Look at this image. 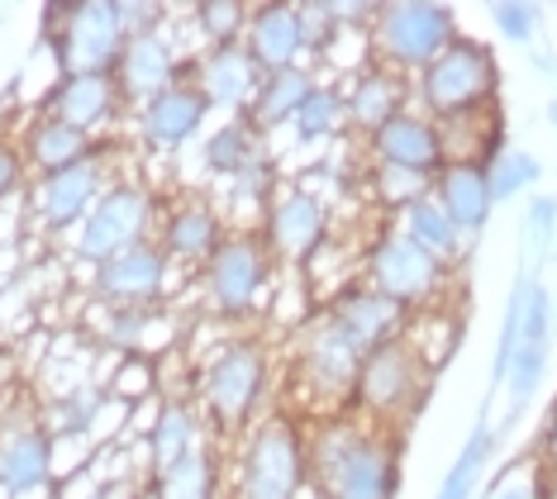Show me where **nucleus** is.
I'll list each match as a JSON object with an SVG mask.
<instances>
[{
	"mask_svg": "<svg viewBox=\"0 0 557 499\" xmlns=\"http://www.w3.org/2000/svg\"><path fill=\"white\" fill-rule=\"evenodd\" d=\"M310 428V490L324 499H396L400 433L372 428L358 414H320Z\"/></svg>",
	"mask_w": 557,
	"mask_h": 499,
	"instance_id": "f257e3e1",
	"label": "nucleus"
},
{
	"mask_svg": "<svg viewBox=\"0 0 557 499\" xmlns=\"http://www.w3.org/2000/svg\"><path fill=\"white\" fill-rule=\"evenodd\" d=\"M310 490V428L306 414H262L234 452L230 499H300Z\"/></svg>",
	"mask_w": 557,
	"mask_h": 499,
	"instance_id": "f03ea898",
	"label": "nucleus"
},
{
	"mask_svg": "<svg viewBox=\"0 0 557 499\" xmlns=\"http://www.w3.org/2000/svg\"><path fill=\"white\" fill-rule=\"evenodd\" d=\"M272 348L262 338H230L210 352L196 381V404L206 424L224 438H244V433L262 419V404L272 395Z\"/></svg>",
	"mask_w": 557,
	"mask_h": 499,
	"instance_id": "7ed1b4c3",
	"label": "nucleus"
},
{
	"mask_svg": "<svg viewBox=\"0 0 557 499\" xmlns=\"http://www.w3.org/2000/svg\"><path fill=\"white\" fill-rule=\"evenodd\" d=\"M434 376H438V362L424 352V342L414 338V333L400 342H386V348L362 357L348 414H358L362 424L405 438V424L420 419L429 390H434Z\"/></svg>",
	"mask_w": 557,
	"mask_h": 499,
	"instance_id": "20e7f679",
	"label": "nucleus"
},
{
	"mask_svg": "<svg viewBox=\"0 0 557 499\" xmlns=\"http://www.w3.org/2000/svg\"><path fill=\"white\" fill-rule=\"evenodd\" d=\"M414 110H424L434 124H453L467 114L500 105V62L481 38H453L443 53L410 82Z\"/></svg>",
	"mask_w": 557,
	"mask_h": 499,
	"instance_id": "39448f33",
	"label": "nucleus"
},
{
	"mask_svg": "<svg viewBox=\"0 0 557 499\" xmlns=\"http://www.w3.org/2000/svg\"><path fill=\"white\" fill-rule=\"evenodd\" d=\"M362 357L367 352L324 310H314L306 324L296 328V342H290V376H296V395L310 409L306 419L348 414Z\"/></svg>",
	"mask_w": 557,
	"mask_h": 499,
	"instance_id": "423d86ee",
	"label": "nucleus"
},
{
	"mask_svg": "<svg viewBox=\"0 0 557 499\" xmlns=\"http://www.w3.org/2000/svg\"><path fill=\"white\" fill-rule=\"evenodd\" d=\"M362 38L372 48L376 67L414 82L453 38H462V29L453 5H438V0H386V5H376Z\"/></svg>",
	"mask_w": 557,
	"mask_h": 499,
	"instance_id": "0eeeda50",
	"label": "nucleus"
},
{
	"mask_svg": "<svg viewBox=\"0 0 557 499\" xmlns=\"http://www.w3.org/2000/svg\"><path fill=\"white\" fill-rule=\"evenodd\" d=\"M44 43L58 62V76L67 72H115V62L129 43L120 0H58L44 5Z\"/></svg>",
	"mask_w": 557,
	"mask_h": 499,
	"instance_id": "6e6552de",
	"label": "nucleus"
},
{
	"mask_svg": "<svg viewBox=\"0 0 557 499\" xmlns=\"http://www.w3.org/2000/svg\"><path fill=\"white\" fill-rule=\"evenodd\" d=\"M272 272L276 262L258 228H230L214 258L200 266V300L224 324H244L268 304Z\"/></svg>",
	"mask_w": 557,
	"mask_h": 499,
	"instance_id": "1a4fd4ad",
	"label": "nucleus"
},
{
	"mask_svg": "<svg viewBox=\"0 0 557 499\" xmlns=\"http://www.w3.org/2000/svg\"><path fill=\"white\" fill-rule=\"evenodd\" d=\"M453 266H443L438 258H429L424 248H414L400 228H386L367 242L362 252V276L372 290H382L386 300H396L410 319H424L434 314L453 290Z\"/></svg>",
	"mask_w": 557,
	"mask_h": 499,
	"instance_id": "9d476101",
	"label": "nucleus"
},
{
	"mask_svg": "<svg viewBox=\"0 0 557 499\" xmlns=\"http://www.w3.org/2000/svg\"><path fill=\"white\" fill-rule=\"evenodd\" d=\"M158 224H162L158 190L144 182H115L72 234V252L96 272L110 258H124V252L144 248V242H158Z\"/></svg>",
	"mask_w": 557,
	"mask_h": 499,
	"instance_id": "9b49d317",
	"label": "nucleus"
},
{
	"mask_svg": "<svg viewBox=\"0 0 557 499\" xmlns=\"http://www.w3.org/2000/svg\"><path fill=\"white\" fill-rule=\"evenodd\" d=\"M115 162H110V144L96 148L91 158L62 166L53 176H34L29 186V210H34V224L44 234H72L82 228V220L96 210V200L115 186Z\"/></svg>",
	"mask_w": 557,
	"mask_h": 499,
	"instance_id": "f8f14e48",
	"label": "nucleus"
},
{
	"mask_svg": "<svg viewBox=\"0 0 557 499\" xmlns=\"http://www.w3.org/2000/svg\"><path fill=\"white\" fill-rule=\"evenodd\" d=\"M258 234L268 242L276 266H296L300 272V266L320 258V248L334 234V214H329V204L310 186H286L268 200Z\"/></svg>",
	"mask_w": 557,
	"mask_h": 499,
	"instance_id": "ddd939ff",
	"label": "nucleus"
},
{
	"mask_svg": "<svg viewBox=\"0 0 557 499\" xmlns=\"http://www.w3.org/2000/svg\"><path fill=\"white\" fill-rule=\"evenodd\" d=\"M53 485V433L29 409L0 414V499H39Z\"/></svg>",
	"mask_w": 557,
	"mask_h": 499,
	"instance_id": "4468645a",
	"label": "nucleus"
},
{
	"mask_svg": "<svg viewBox=\"0 0 557 499\" xmlns=\"http://www.w3.org/2000/svg\"><path fill=\"white\" fill-rule=\"evenodd\" d=\"M172 290V262L158 242L110 258L106 266L91 272V296L100 300V310H158Z\"/></svg>",
	"mask_w": 557,
	"mask_h": 499,
	"instance_id": "2eb2a0df",
	"label": "nucleus"
},
{
	"mask_svg": "<svg viewBox=\"0 0 557 499\" xmlns=\"http://www.w3.org/2000/svg\"><path fill=\"white\" fill-rule=\"evenodd\" d=\"M182 82H191V58L176 53V43L162 29L134 34L115 62V86H120L129 114H138L148 100H158L162 91H172V86H182Z\"/></svg>",
	"mask_w": 557,
	"mask_h": 499,
	"instance_id": "dca6fc26",
	"label": "nucleus"
},
{
	"mask_svg": "<svg viewBox=\"0 0 557 499\" xmlns=\"http://www.w3.org/2000/svg\"><path fill=\"white\" fill-rule=\"evenodd\" d=\"M320 310H324L329 319H334V324L344 328L362 352H376V348H386V342L410 338V328H414V319L405 314L396 300H386L382 290H372L367 280L338 286L334 296H329V300L320 304Z\"/></svg>",
	"mask_w": 557,
	"mask_h": 499,
	"instance_id": "f3484780",
	"label": "nucleus"
},
{
	"mask_svg": "<svg viewBox=\"0 0 557 499\" xmlns=\"http://www.w3.org/2000/svg\"><path fill=\"white\" fill-rule=\"evenodd\" d=\"M44 114H53V120L72 124L77 134L96 138L100 129H115L120 114H129V105H124V96L115 86V72H67L44 96Z\"/></svg>",
	"mask_w": 557,
	"mask_h": 499,
	"instance_id": "a211bd4d",
	"label": "nucleus"
},
{
	"mask_svg": "<svg viewBox=\"0 0 557 499\" xmlns=\"http://www.w3.org/2000/svg\"><path fill=\"white\" fill-rule=\"evenodd\" d=\"M367 158L376 166H400V172H414V176H434L448 166V152H443V134L438 124L429 120L424 110H400L391 124H382L372 138H367Z\"/></svg>",
	"mask_w": 557,
	"mask_h": 499,
	"instance_id": "6ab92c4d",
	"label": "nucleus"
},
{
	"mask_svg": "<svg viewBox=\"0 0 557 499\" xmlns=\"http://www.w3.org/2000/svg\"><path fill=\"white\" fill-rule=\"evenodd\" d=\"M191 82L206 96L210 110H220L224 120L248 114L252 96L262 86V67L248 58L244 43H224V48H206L200 58H191Z\"/></svg>",
	"mask_w": 557,
	"mask_h": 499,
	"instance_id": "aec40b11",
	"label": "nucleus"
},
{
	"mask_svg": "<svg viewBox=\"0 0 557 499\" xmlns=\"http://www.w3.org/2000/svg\"><path fill=\"white\" fill-rule=\"evenodd\" d=\"M553 324H557V300L548 296V286H543V280H534V290H529V310H524V333H519L510 376H505V390H510V414H519V409L534 400L539 386H543V376H548Z\"/></svg>",
	"mask_w": 557,
	"mask_h": 499,
	"instance_id": "412c9836",
	"label": "nucleus"
},
{
	"mask_svg": "<svg viewBox=\"0 0 557 499\" xmlns=\"http://www.w3.org/2000/svg\"><path fill=\"white\" fill-rule=\"evenodd\" d=\"M224 234H230V224H224V214L214 210L210 200L200 196H186L162 210V224H158V248L168 252L172 266H191V272H200L214 248L224 242Z\"/></svg>",
	"mask_w": 557,
	"mask_h": 499,
	"instance_id": "4be33fe9",
	"label": "nucleus"
},
{
	"mask_svg": "<svg viewBox=\"0 0 557 499\" xmlns=\"http://www.w3.org/2000/svg\"><path fill=\"white\" fill-rule=\"evenodd\" d=\"M206 120H210L206 96L196 91V82H182V86H172V91H162L158 100H148V105L134 114V129L153 152H182L186 144L200 138Z\"/></svg>",
	"mask_w": 557,
	"mask_h": 499,
	"instance_id": "5701e85b",
	"label": "nucleus"
},
{
	"mask_svg": "<svg viewBox=\"0 0 557 499\" xmlns=\"http://www.w3.org/2000/svg\"><path fill=\"white\" fill-rule=\"evenodd\" d=\"M244 48H248V58L262 67V76L286 72V67H306L310 43H306V29H300V10L282 5V0H272V5H252Z\"/></svg>",
	"mask_w": 557,
	"mask_h": 499,
	"instance_id": "b1692460",
	"label": "nucleus"
},
{
	"mask_svg": "<svg viewBox=\"0 0 557 499\" xmlns=\"http://www.w3.org/2000/svg\"><path fill=\"white\" fill-rule=\"evenodd\" d=\"M344 110H348V129L367 144L382 124H391L400 110H410V82L376 67V62H367V67L352 72V82L344 91Z\"/></svg>",
	"mask_w": 557,
	"mask_h": 499,
	"instance_id": "393cba45",
	"label": "nucleus"
},
{
	"mask_svg": "<svg viewBox=\"0 0 557 499\" xmlns=\"http://www.w3.org/2000/svg\"><path fill=\"white\" fill-rule=\"evenodd\" d=\"M434 200L438 210L453 220V228L476 242L491 224V210H496V196H491V182H486V166L476 162H448L443 172L434 176Z\"/></svg>",
	"mask_w": 557,
	"mask_h": 499,
	"instance_id": "a878e982",
	"label": "nucleus"
},
{
	"mask_svg": "<svg viewBox=\"0 0 557 499\" xmlns=\"http://www.w3.org/2000/svg\"><path fill=\"white\" fill-rule=\"evenodd\" d=\"M206 447V414H200L196 400H162V409L153 414V428H148V476L176 466L182 457H191Z\"/></svg>",
	"mask_w": 557,
	"mask_h": 499,
	"instance_id": "bb28decb",
	"label": "nucleus"
},
{
	"mask_svg": "<svg viewBox=\"0 0 557 499\" xmlns=\"http://www.w3.org/2000/svg\"><path fill=\"white\" fill-rule=\"evenodd\" d=\"M96 148H100L96 138L77 134L72 124H62V120H53V114H44V110L34 114V120L24 124V134H20L24 166H29L34 176H53V172H62V166L91 158Z\"/></svg>",
	"mask_w": 557,
	"mask_h": 499,
	"instance_id": "cd10ccee",
	"label": "nucleus"
},
{
	"mask_svg": "<svg viewBox=\"0 0 557 499\" xmlns=\"http://www.w3.org/2000/svg\"><path fill=\"white\" fill-rule=\"evenodd\" d=\"M314 72L310 67H286V72H268L258 86V96H252L248 105V120L252 129L262 138L276 134V129H290V120H296V110L306 105V96L314 91Z\"/></svg>",
	"mask_w": 557,
	"mask_h": 499,
	"instance_id": "c85d7f7f",
	"label": "nucleus"
},
{
	"mask_svg": "<svg viewBox=\"0 0 557 499\" xmlns=\"http://www.w3.org/2000/svg\"><path fill=\"white\" fill-rule=\"evenodd\" d=\"M396 228L414 242V248H424L429 258H438L443 266H453V272H458V262H462V252H467V238L453 228L448 214L438 210L434 190H429L424 200H414L410 210H400L396 214Z\"/></svg>",
	"mask_w": 557,
	"mask_h": 499,
	"instance_id": "c756f323",
	"label": "nucleus"
},
{
	"mask_svg": "<svg viewBox=\"0 0 557 499\" xmlns=\"http://www.w3.org/2000/svg\"><path fill=\"white\" fill-rule=\"evenodd\" d=\"M258 158H268V138L252 129L248 114H238V120H224L220 129H214L206 144H200V162H206V172L224 176V182H234L238 172H248Z\"/></svg>",
	"mask_w": 557,
	"mask_h": 499,
	"instance_id": "7c9ffc66",
	"label": "nucleus"
},
{
	"mask_svg": "<svg viewBox=\"0 0 557 499\" xmlns=\"http://www.w3.org/2000/svg\"><path fill=\"white\" fill-rule=\"evenodd\" d=\"M496 442H500L496 424H491V419L481 414L476 424H472V433H467V442L458 447V457H453V466L443 471V481H438L434 499H476L481 476H486L491 457H496Z\"/></svg>",
	"mask_w": 557,
	"mask_h": 499,
	"instance_id": "2f4dec72",
	"label": "nucleus"
},
{
	"mask_svg": "<svg viewBox=\"0 0 557 499\" xmlns=\"http://www.w3.org/2000/svg\"><path fill=\"white\" fill-rule=\"evenodd\" d=\"M224 490H230L224 485V462L210 442L153 476V499H220Z\"/></svg>",
	"mask_w": 557,
	"mask_h": 499,
	"instance_id": "473e14b6",
	"label": "nucleus"
},
{
	"mask_svg": "<svg viewBox=\"0 0 557 499\" xmlns=\"http://www.w3.org/2000/svg\"><path fill=\"white\" fill-rule=\"evenodd\" d=\"M438 134H443L448 162H476V166H486L505 144H510V138H505V124H500V105L467 114V120H453V124H438Z\"/></svg>",
	"mask_w": 557,
	"mask_h": 499,
	"instance_id": "72a5a7b5",
	"label": "nucleus"
},
{
	"mask_svg": "<svg viewBox=\"0 0 557 499\" xmlns=\"http://www.w3.org/2000/svg\"><path fill=\"white\" fill-rule=\"evenodd\" d=\"M348 129V110H344V91L338 86H314L306 96V105L296 110V120H290V134H296V144H329V138H338Z\"/></svg>",
	"mask_w": 557,
	"mask_h": 499,
	"instance_id": "f704fd0d",
	"label": "nucleus"
},
{
	"mask_svg": "<svg viewBox=\"0 0 557 499\" xmlns=\"http://www.w3.org/2000/svg\"><path fill=\"white\" fill-rule=\"evenodd\" d=\"M534 272H519L515 286H510V300H505V319H500V338H496V352H491V390L505 386L510 376V362H515V348H519V333H524V310H529V290H534Z\"/></svg>",
	"mask_w": 557,
	"mask_h": 499,
	"instance_id": "c9c22d12",
	"label": "nucleus"
},
{
	"mask_svg": "<svg viewBox=\"0 0 557 499\" xmlns=\"http://www.w3.org/2000/svg\"><path fill=\"white\" fill-rule=\"evenodd\" d=\"M486 182H491V196H496V204L519 200L524 190H534V186L543 182V162H539L529 148L505 144L496 158L486 162Z\"/></svg>",
	"mask_w": 557,
	"mask_h": 499,
	"instance_id": "e433bc0d",
	"label": "nucleus"
},
{
	"mask_svg": "<svg viewBox=\"0 0 557 499\" xmlns=\"http://www.w3.org/2000/svg\"><path fill=\"white\" fill-rule=\"evenodd\" d=\"M248 15H252V5H238V0H200V5L191 10L196 34L206 38V48L244 43V34H248Z\"/></svg>",
	"mask_w": 557,
	"mask_h": 499,
	"instance_id": "4c0bfd02",
	"label": "nucleus"
},
{
	"mask_svg": "<svg viewBox=\"0 0 557 499\" xmlns=\"http://www.w3.org/2000/svg\"><path fill=\"white\" fill-rule=\"evenodd\" d=\"M367 190H372L376 204H386L391 214H400V210H410L414 200H424L429 190H434V182H429V176H414V172H400V166H376L372 162Z\"/></svg>",
	"mask_w": 557,
	"mask_h": 499,
	"instance_id": "58836bf2",
	"label": "nucleus"
},
{
	"mask_svg": "<svg viewBox=\"0 0 557 499\" xmlns=\"http://www.w3.org/2000/svg\"><path fill=\"white\" fill-rule=\"evenodd\" d=\"M557 242V196H529L524 210V266H534L539 258H548V248Z\"/></svg>",
	"mask_w": 557,
	"mask_h": 499,
	"instance_id": "ea45409f",
	"label": "nucleus"
},
{
	"mask_svg": "<svg viewBox=\"0 0 557 499\" xmlns=\"http://www.w3.org/2000/svg\"><path fill=\"white\" fill-rule=\"evenodd\" d=\"M296 10H300V29H306L310 53H329V48L348 34L344 24H338V5H334V0H306V5H296Z\"/></svg>",
	"mask_w": 557,
	"mask_h": 499,
	"instance_id": "a19ab883",
	"label": "nucleus"
},
{
	"mask_svg": "<svg viewBox=\"0 0 557 499\" xmlns=\"http://www.w3.org/2000/svg\"><path fill=\"white\" fill-rule=\"evenodd\" d=\"M148 328H153V310H106V324H100V338L110 348L138 352L148 342Z\"/></svg>",
	"mask_w": 557,
	"mask_h": 499,
	"instance_id": "79ce46f5",
	"label": "nucleus"
},
{
	"mask_svg": "<svg viewBox=\"0 0 557 499\" xmlns=\"http://www.w3.org/2000/svg\"><path fill=\"white\" fill-rule=\"evenodd\" d=\"M539 20H543V10L529 5V0H500V5H491V24H496L510 43H534Z\"/></svg>",
	"mask_w": 557,
	"mask_h": 499,
	"instance_id": "37998d69",
	"label": "nucleus"
},
{
	"mask_svg": "<svg viewBox=\"0 0 557 499\" xmlns=\"http://www.w3.org/2000/svg\"><path fill=\"white\" fill-rule=\"evenodd\" d=\"M24 176H29V166H24L20 138H5V134H0V204H5L10 196H20Z\"/></svg>",
	"mask_w": 557,
	"mask_h": 499,
	"instance_id": "c03bdc74",
	"label": "nucleus"
},
{
	"mask_svg": "<svg viewBox=\"0 0 557 499\" xmlns=\"http://www.w3.org/2000/svg\"><path fill=\"white\" fill-rule=\"evenodd\" d=\"M96 414H100V390H91V386H77L62 400V424L72 433H86L96 424Z\"/></svg>",
	"mask_w": 557,
	"mask_h": 499,
	"instance_id": "a18cd8bd",
	"label": "nucleus"
},
{
	"mask_svg": "<svg viewBox=\"0 0 557 499\" xmlns=\"http://www.w3.org/2000/svg\"><path fill=\"white\" fill-rule=\"evenodd\" d=\"M120 15H124V29H129V38H134V34L162 29V15H168V10L148 5V0H120Z\"/></svg>",
	"mask_w": 557,
	"mask_h": 499,
	"instance_id": "49530a36",
	"label": "nucleus"
},
{
	"mask_svg": "<svg viewBox=\"0 0 557 499\" xmlns=\"http://www.w3.org/2000/svg\"><path fill=\"white\" fill-rule=\"evenodd\" d=\"M539 471H557V395L543 414V428H539Z\"/></svg>",
	"mask_w": 557,
	"mask_h": 499,
	"instance_id": "de8ad7c7",
	"label": "nucleus"
},
{
	"mask_svg": "<svg viewBox=\"0 0 557 499\" xmlns=\"http://www.w3.org/2000/svg\"><path fill=\"white\" fill-rule=\"evenodd\" d=\"M491 499H539V485L534 481H505Z\"/></svg>",
	"mask_w": 557,
	"mask_h": 499,
	"instance_id": "09e8293b",
	"label": "nucleus"
},
{
	"mask_svg": "<svg viewBox=\"0 0 557 499\" xmlns=\"http://www.w3.org/2000/svg\"><path fill=\"white\" fill-rule=\"evenodd\" d=\"M534 485L539 499H557V471H534Z\"/></svg>",
	"mask_w": 557,
	"mask_h": 499,
	"instance_id": "8fccbe9b",
	"label": "nucleus"
},
{
	"mask_svg": "<svg viewBox=\"0 0 557 499\" xmlns=\"http://www.w3.org/2000/svg\"><path fill=\"white\" fill-rule=\"evenodd\" d=\"M548 120H553V129H557V100H553V105H548Z\"/></svg>",
	"mask_w": 557,
	"mask_h": 499,
	"instance_id": "3c124183",
	"label": "nucleus"
},
{
	"mask_svg": "<svg viewBox=\"0 0 557 499\" xmlns=\"http://www.w3.org/2000/svg\"><path fill=\"white\" fill-rule=\"evenodd\" d=\"M300 499H324V495H320V490H306V495H300Z\"/></svg>",
	"mask_w": 557,
	"mask_h": 499,
	"instance_id": "603ef678",
	"label": "nucleus"
},
{
	"mask_svg": "<svg viewBox=\"0 0 557 499\" xmlns=\"http://www.w3.org/2000/svg\"><path fill=\"white\" fill-rule=\"evenodd\" d=\"M82 499H106V495H100V490H91V495H82Z\"/></svg>",
	"mask_w": 557,
	"mask_h": 499,
	"instance_id": "864d4df0",
	"label": "nucleus"
},
{
	"mask_svg": "<svg viewBox=\"0 0 557 499\" xmlns=\"http://www.w3.org/2000/svg\"><path fill=\"white\" fill-rule=\"evenodd\" d=\"M220 499H230V490H224V495H220Z\"/></svg>",
	"mask_w": 557,
	"mask_h": 499,
	"instance_id": "5fc2aeb1",
	"label": "nucleus"
}]
</instances>
